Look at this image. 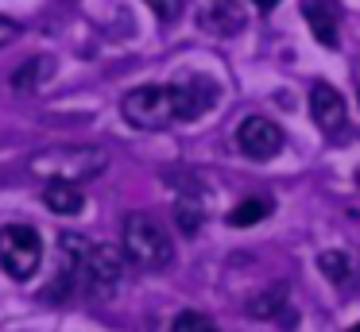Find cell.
<instances>
[{"label":"cell","mask_w":360,"mask_h":332,"mask_svg":"<svg viewBox=\"0 0 360 332\" xmlns=\"http://www.w3.org/2000/svg\"><path fill=\"white\" fill-rule=\"evenodd\" d=\"M27 166H32V174H43L51 178V182H86V178H97L105 166H109V154L101 151V147H47V151H35L32 159H27Z\"/></svg>","instance_id":"1"},{"label":"cell","mask_w":360,"mask_h":332,"mask_svg":"<svg viewBox=\"0 0 360 332\" xmlns=\"http://www.w3.org/2000/svg\"><path fill=\"white\" fill-rule=\"evenodd\" d=\"M124 255L140 270H163L174 259V244L155 216L128 213L124 216Z\"/></svg>","instance_id":"2"},{"label":"cell","mask_w":360,"mask_h":332,"mask_svg":"<svg viewBox=\"0 0 360 332\" xmlns=\"http://www.w3.org/2000/svg\"><path fill=\"white\" fill-rule=\"evenodd\" d=\"M120 116L140 131H163L179 120V97L174 85H140V89L124 93L120 100Z\"/></svg>","instance_id":"3"},{"label":"cell","mask_w":360,"mask_h":332,"mask_svg":"<svg viewBox=\"0 0 360 332\" xmlns=\"http://www.w3.org/2000/svg\"><path fill=\"white\" fill-rule=\"evenodd\" d=\"M43 263V239L32 224H4L0 228V267L4 274L27 282Z\"/></svg>","instance_id":"4"},{"label":"cell","mask_w":360,"mask_h":332,"mask_svg":"<svg viewBox=\"0 0 360 332\" xmlns=\"http://www.w3.org/2000/svg\"><path fill=\"white\" fill-rule=\"evenodd\" d=\"M124 251H117L112 244H94L86 255V267H82V290L89 298H109L112 290L124 278Z\"/></svg>","instance_id":"5"},{"label":"cell","mask_w":360,"mask_h":332,"mask_svg":"<svg viewBox=\"0 0 360 332\" xmlns=\"http://www.w3.org/2000/svg\"><path fill=\"white\" fill-rule=\"evenodd\" d=\"M89 247L94 244L86 236H78V232H63L58 236V278H51V286H47L51 301H63L74 286H82V267H86Z\"/></svg>","instance_id":"6"},{"label":"cell","mask_w":360,"mask_h":332,"mask_svg":"<svg viewBox=\"0 0 360 332\" xmlns=\"http://www.w3.org/2000/svg\"><path fill=\"white\" fill-rule=\"evenodd\" d=\"M236 147H240L244 159L267 162L283 151V128L267 116H244L240 128H236Z\"/></svg>","instance_id":"7"},{"label":"cell","mask_w":360,"mask_h":332,"mask_svg":"<svg viewBox=\"0 0 360 332\" xmlns=\"http://www.w3.org/2000/svg\"><path fill=\"white\" fill-rule=\"evenodd\" d=\"M310 116H314V124H318L321 131L341 135L345 124H349V105H345V97L329 81H318L310 89Z\"/></svg>","instance_id":"8"},{"label":"cell","mask_w":360,"mask_h":332,"mask_svg":"<svg viewBox=\"0 0 360 332\" xmlns=\"http://www.w3.org/2000/svg\"><path fill=\"white\" fill-rule=\"evenodd\" d=\"M174 97H179V120H198V116H205L213 108L217 85H213L210 77L194 74V77H186V81H174Z\"/></svg>","instance_id":"9"},{"label":"cell","mask_w":360,"mask_h":332,"mask_svg":"<svg viewBox=\"0 0 360 332\" xmlns=\"http://www.w3.org/2000/svg\"><path fill=\"white\" fill-rule=\"evenodd\" d=\"M198 23H202L210 35H236V31L248 23V12H244L240 0H210V4L202 8V15H198Z\"/></svg>","instance_id":"10"},{"label":"cell","mask_w":360,"mask_h":332,"mask_svg":"<svg viewBox=\"0 0 360 332\" xmlns=\"http://www.w3.org/2000/svg\"><path fill=\"white\" fill-rule=\"evenodd\" d=\"M302 12H306L310 31L318 35V43L333 51L337 46V4L333 0H302Z\"/></svg>","instance_id":"11"},{"label":"cell","mask_w":360,"mask_h":332,"mask_svg":"<svg viewBox=\"0 0 360 332\" xmlns=\"http://www.w3.org/2000/svg\"><path fill=\"white\" fill-rule=\"evenodd\" d=\"M248 317H256V321H279V324H287V286L275 282V286H267L264 293H256V298L248 301Z\"/></svg>","instance_id":"12"},{"label":"cell","mask_w":360,"mask_h":332,"mask_svg":"<svg viewBox=\"0 0 360 332\" xmlns=\"http://www.w3.org/2000/svg\"><path fill=\"white\" fill-rule=\"evenodd\" d=\"M318 270L333 286H341V290H349V286L360 282V270H356V263H352L349 251H321L318 255Z\"/></svg>","instance_id":"13"},{"label":"cell","mask_w":360,"mask_h":332,"mask_svg":"<svg viewBox=\"0 0 360 332\" xmlns=\"http://www.w3.org/2000/svg\"><path fill=\"white\" fill-rule=\"evenodd\" d=\"M43 205H47L55 216H78L82 205H86V197H82V190L74 182H47Z\"/></svg>","instance_id":"14"},{"label":"cell","mask_w":360,"mask_h":332,"mask_svg":"<svg viewBox=\"0 0 360 332\" xmlns=\"http://www.w3.org/2000/svg\"><path fill=\"white\" fill-rule=\"evenodd\" d=\"M51 74H55V58H51V54H35V58H27L24 66L12 74V89L16 93H35L39 85H47Z\"/></svg>","instance_id":"15"},{"label":"cell","mask_w":360,"mask_h":332,"mask_svg":"<svg viewBox=\"0 0 360 332\" xmlns=\"http://www.w3.org/2000/svg\"><path fill=\"white\" fill-rule=\"evenodd\" d=\"M174 224H179V228L186 232V236H194V232L205 224V205H202V197L186 193V197L174 201Z\"/></svg>","instance_id":"16"},{"label":"cell","mask_w":360,"mask_h":332,"mask_svg":"<svg viewBox=\"0 0 360 332\" xmlns=\"http://www.w3.org/2000/svg\"><path fill=\"white\" fill-rule=\"evenodd\" d=\"M267 216H271V201L267 197H244L240 205L229 213V224H233V228H252V224L267 220Z\"/></svg>","instance_id":"17"},{"label":"cell","mask_w":360,"mask_h":332,"mask_svg":"<svg viewBox=\"0 0 360 332\" xmlns=\"http://www.w3.org/2000/svg\"><path fill=\"white\" fill-rule=\"evenodd\" d=\"M171 332H217V324H213L205 313H194V309H186V313L174 317Z\"/></svg>","instance_id":"18"},{"label":"cell","mask_w":360,"mask_h":332,"mask_svg":"<svg viewBox=\"0 0 360 332\" xmlns=\"http://www.w3.org/2000/svg\"><path fill=\"white\" fill-rule=\"evenodd\" d=\"M148 8H151V12H155L163 23H171V20H179L182 0H148Z\"/></svg>","instance_id":"19"},{"label":"cell","mask_w":360,"mask_h":332,"mask_svg":"<svg viewBox=\"0 0 360 332\" xmlns=\"http://www.w3.org/2000/svg\"><path fill=\"white\" fill-rule=\"evenodd\" d=\"M20 20H12V15H0V46H8V43H16L20 39Z\"/></svg>","instance_id":"20"},{"label":"cell","mask_w":360,"mask_h":332,"mask_svg":"<svg viewBox=\"0 0 360 332\" xmlns=\"http://www.w3.org/2000/svg\"><path fill=\"white\" fill-rule=\"evenodd\" d=\"M275 4H279V0H256V8H259V12H271Z\"/></svg>","instance_id":"21"},{"label":"cell","mask_w":360,"mask_h":332,"mask_svg":"<svg viewBox=\"0 0 360 332\" xmlns=\"http://www.w3.org/2000/svg\"><path fill=\"white\" fill-rule=\"evenodd\" d=\"M356 105H360V89H356Z\"/></svg>","instance_id":"22"},{"label":"cell","mask_w":360,"mask_h":332,"mask_svg":"<svg viewBox=\"0 0 360 332\" xmlns=\"http://www.w3.org/2000/svg\"><path fill=\"white\" fill-rule=\"evenodd\" d=\"M352 332H360V324H356V328H352Z\"/></svg>","instance_id":"23"}]
</instances>
